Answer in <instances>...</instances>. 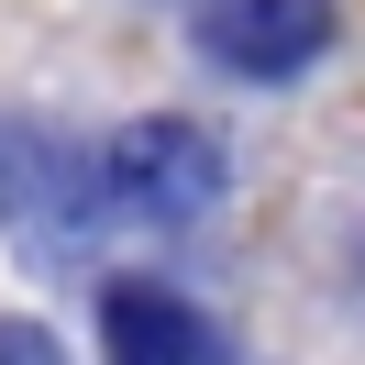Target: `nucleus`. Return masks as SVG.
<instances>
[{"mask_svg":"<svg viewBox=\"0 0 365 365\" xmlns=\"http://www.w3.org/2000/svg\"><path fill=\"white\" fill-rule=\"evenodd\" d=\"M222 200V144L200 122H133L89 155V210L100 222H144V232H178Z\"/></svg>","mask_w":365,"mask_h":365,"instance_id":"1","label":"nucleus"},{"mask_svg":"<svg viewBox=\"0 0 365 365\" xmlns=\"http://www.w3.org/2000/svg\"><path fill=\"white\" fill-rule=\"evenodd\" d=\"M188 23L232 78H299L332 45V0H188Z\"/></svg>","mask_w":365,"mask_h":365,"instance_id":"2","label":"nucleus"},{"mask_svg":"<svg viewBox=\"0 0 365 365\" xmlns=\"http://www.w3.org/2000/svg\"><path fill=\"white\" fill-rule=\"evenodd\" d=\"M100 321H111L122 365H222L210 321L188 310V299H166V288H111V299H100Z\"/></svg>","mask_w":365,"mask_h":365,"instance_id":"3","label":"nucleus"},{"mask_svg":"<svg viewBox=\"0 0 365 365\" xmlns=\"http://www.w3.org/2000/svg\"><path fill=\"white\" fill-rule=\"evenodd\" d=\"M0 365H56V343L34 332V321H0Z\"/></svg>","mask_w":365,"mask_h":365,"instance_id":"4","label":"nucleus"}]
</instances>
